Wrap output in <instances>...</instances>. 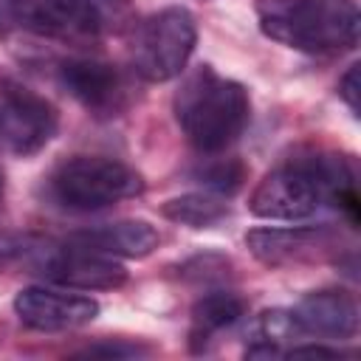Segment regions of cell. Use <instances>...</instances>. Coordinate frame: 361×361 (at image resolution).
<instances>
[{"label": "cell", "mask_w": 361, "mask_h": 361, "mask_svg": "<svg viewBox=\"0 0 361 361\" xmlns=\"http://www.w3.org/2000/svg\"><path fill=\"white\" fill-rule=\"evenodd\" d=\"M324 203L358 217L355 172L347 158L333 152H305L285 158L251 192L248 209L262 220H307Z\"/></svg>", "instance_id": "6da1fadb"}, {"label": "cell", "mask_w": 361, "mask_h": 361, "mask_svg": "<svg viewBox=\"0 0 361 361\" xmlns=\"http://www.w3.org/2000/svg\"><path fill=\"white\" fill-rule=\"evenodd\" d=\"M172 110L180 133L200 155H220L245 133L251 96L212 65H197L175 90Z\"/></svg>", "instance_id": "7a4b0ae2"}, {"label": "cell", "mask_w": 361, "mask_h": 361, "mask_svg": "<svg viewBox=\"0 0 361 361\" xmlns=\"http://www.w3.org/2000/svg\"><path fill=\"white\" fill-rule=\"evenodd\" d=\"M259 31L293 51L333 56L358 42V8L353 0H257Z\"/></svg>", "instance_id": "3957f363"}, {"label": "cell", "mask_w": 361, "mask_h": 361, "mask_svg": "<svg viewBox=\"0 0 361 361\" xmlns=\"http://www.w3.org/2000/svg\"><path fill=\"white\" fill-rule=\"evenodd\" d=\"M141 192V172L110 155H71L45 178L48 200L65 212H102Z\"/></svg>", "instance_id": "277c9868"}, {"label": "cell", "mask_w": 361, "mask_h": 361, "mask_svg": "<svg viewBox=\"0 0 361 361\" xmlns=\"http://www.w3.org/2000/svg\"><path fill=\"white\" fill-rule=\"evenodd\" d=\"M197 45L195 14L183 6H166L147 14L130 42V68L138 79L161 85L183 73Z\"/></svg>", "instance_id": "5b68a950"}, {"label": "cell", "mask_w": 361, "mask_h": 361, "mask_svg": "<svg viewBox=\"0 0 361 361\" xmlns=\"http://www.w3.org/2000/svg\"><path fill=\"white\" fill-rule=\"evenodd\" d=\"M56 127L59 113L42 93L0 73V135L14 155H37L56 135Z\"/></svg>", "instance_id": "8992f818"}, {"label": "cell", "mask_w": 361, "mask_h": 361, "mask_svg": "<svg viewBox=\"0 0 361 361\" xmlns=\"http://www.w3.org/2000/svg\"><path fill=\"white\" fill-rule=\"evenodd\" d=\"M59 85L93 118H118L130 102L133 87L124 71L96 56H73L59 62Z\"/></svg>", "instance_id": "52a82bcc"}, {"label": "cell", "mask_w": 361, "mask_h": 361, "mask_svg": "<svg viewBox=\"0 0 361 361\" xmlns=\"http://www.w3.org/2000/svg\"><path fill=\"white\" fill-rule=\"evenodd\" d=\"M17 28L62 45L99 42L104 14L96 0H17Z\"/></svg>", "instance_id": "ba28073f"}, {"label": "cell", "mask_w": 361, "mask_h": 361, "mask_svg": "<svg viewBox=\"0 0 361 361\" xmlns=\"http://www.w3.org/2000/svg\"><path fill=\"white\" fill-rule=\"evenodd\" d=\"M39 274L68 290H113L127 282V268L116 257L90 251L71 240L51 245Z\"/></svg>", "instance_id": "9c48e42d"}, {"label": "cell", "mask_w": 361, "mask_h": 361, "mask_svg": "<svg viewBox=\"0 0 361 361\" xmlns=\"http://www.w3.org/2000/svg\"><path fill=\"white\" fill-rule=\"evenodd\" d=\"M17 319L37 333H68L90 324L99 316V302L82 293H68L45 285L23 288L14 296Z\"/></svg>", "instance_id": "30bf717a"}, {"label": "cell", "mask_w": 361, "mask_h": 361, "mask_svg": "<svg viewBox=\"0 0 361 361\" xmlns=\"http://www.w3.org/2000/svg\"><path fill=\"white\" fill-rule=\"evenodd\" d=\"M296 322L305 336L344 341L358 333V302L344 288H322L310 290L293 307Z\"/></svg>", "instance_id": "8fae6325"}, {"label": "cell", "mask_w": 361, "mask_h": 361, "mask_svg": "<svg viewBox=\"0 0 361 361\" xmlns=\"http://www.w3.org/2000/svg\"><path fill=\"white\" fill-rule=\"evenodd\" d=\"M248 251L268 268H282L293 262H305L319 257L322 251H330L333 240L324 228H305V226H290V228H251L245 234Z\"/></svg>", "instance_id": "7c38bea8"}, {"label": "cell", "mask_w": 361, "mask_h": 361, "mask_svg": "<svg viewBox=\"0 0 361 361\" xmlns=\"http://www.w3.org/2000/svg\"><path fill=\"white\" fill-rule=\"evenodd\" d=\"M76 245H85L90 251L116 257V259H141L149 257L161 237L155 231V226H149L147 220H116V223H102V226H90L82 228L76 234L68 237Z\"/></svg>", "instance_id": "4fadbf2b"}, {"label": "cell", "mask_w": 361, "mask_h": 361, "mask_svg": "<svg viewBox=\"0 0 361 361\" xmlns=\"http://www.w3.org/2000/svg\"><path fill=\"white\" fill-rule=\"evenodd\" d=\"M248 305L243 296L231 293V290H212L206 296H200L192 305V322H189V347L192 353H203L209 347V341L228 330L231 324H237L245 316Z\"/></svg>", "instance_id": "5bb4252c"}, {"label": "cell", "mask_w": 361, "mask_h": 361, "mask_svg": "<svg viewBox=\"0 0 361 361\" xmlns=\"http://www.w3.org/2000/svg\"><path fill=\"white\" fill-rule=\"evenodd\" d=\"M248 347L245 355L248 358H276L285 355L288 344H296V338H305L293 307H274V310H262L254 324H251V336H248Z\"/></svg>", "instance_id": "9a60e30c"}, {"label": "cell", "mask_w": 361, "mask_h": 361, "mask_svg": "<svg viewBox=\"0 0 361 361\" xmlns=\"http://www.w3.org/2000/svg\"><path fill=\"white\" fill-rule=\"evenodd\" d=\"M161 214L189 228H212L228 217V203L214 192H186V195L169 197L161 206Z\"/></svg>", "instance_id": "2e32d148"}, {"label": "cell", "mask_w": 361, "mask_h": 361, "mask_svg": "<svg viewBox=\"0 0 361 361\" xmlns=\"http://www.w3.org/2000/svg\"><path fill=\"white\" fill-rule=\"evenodd\" d=\"M48 251H51V243L37 240L31 234H0V271L28 268L39 274Z\"/></svg>", "instance_id": "e0dca14e"}, {"label": "cell", "mask_w": 361, "mask_h": 361, "mask_svg": "<svg viewBox=\"0 0 361 361\" xmlns=\"http://www.w3.org/2000/svg\"><path fill=\"white\" fill-rule=\"evenodd\" d=\"M195 175H197V180H200L209 192H214V195H220V197H228V195H234V192L243 186V180H245V166H243L240 161H234V158H226V161H212V164L200 166Z\"/></svg>", "instance_id": "ac0fdd59"}, {"label": "cell", "mask_w": 361, "mask_h": 361, "mask_svg": "<svg viewBox=\"0 0 361 361\" xmlns=\"http://www.w3.org/2000/svg\"><path fill=\"white\" fill-rule=\"evenodd\" d=\"M149 347H141V344H133V341H102V344H90L85 347L79 355H102V358H133V355H147Z\"/></svg>", "instance_id": "d6986e66"}, {"label": "cell", "mask_w": 361, "mask_h": 361, "mask_svg": "<svg viewBox=\"0 0 361 361\" xmlns=\"http://www.w3.org/2000/svg\"><path fill=\"white\" fill-rule=\"evenodd\" d=\"M338 96L350 107L353 116H358V65H350L347 73L338 79Z\"/></svg>", "instance_id": "ffe728a7"}, {"label": "cell", "mask_w": 361, "mask_h": 361, "mask_svg": "<svg viewBox=\"0 0 361 361\" xmlns=\"http://www.w3.org/2000/svg\"><path fill=\"white\" fill-rule=\"evenodd\" d=\"M14 8H17V0H0V34H8L11 28H17Z\"/></svg>", "instance_id": "44dd1931"}, {"label": "cell", "mask_w": 361, "mask_h": 361, "mask_svg": "<svg viewBox=\"0 0 361 361\" xmlns=\"http://www.w3.org/2000/svg\"><path fill=\"white\" fill-rule=\"evenodd\" d=\"M3 197H6V178H3V172H0V206H3Z\"/></svg>", "instance_id": "7402d4cb"}]
</instances>
